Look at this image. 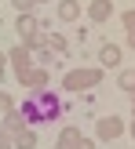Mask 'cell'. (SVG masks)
I'll return each instance as SVG.
<instances>
[{
  "mask_svg": "<svg viewBox=\"0 0 135 149\" xmlns=\"http://www.w3.org/2000/svg\"><path fill=\"white\" fill-rule=\"evenodd\" d=\"M121 87H124V91H135V73H124V77H121Z\"/></svg>",
  "mask_w": 135,
  "mask_h": 149,
  "instance_id": "13",
  "label": "cell"
},
{
  "mask_svg": "<svg viewBox=\"0 0 135 149\" xmlns=\"http://www.w3.org/2000/svg\"><path fill=\"white\" fill-rule=\"evenodd\" d=\"M121 127H124V124L117 120V116H102V120H99V138H102V142H110V138L121 135Z\"/></svg>",
  "mask_w": 135,
  "mask_h": 149,
  "instance_id": "3",
  "label": "cell"
},
{
  "mask_svg": "<svg viewBox=\"0 0 135 149\" xmlns=\"http://www.w3.org/2000/svg\"><path fill=\"white\" fill-rule=\"evenodd\" d=\"M131 135H135V127H131Z\"/></svg>",
  "mask_w": 135,
  "mask_h": 149,
  "instance_id": "20",
  "label": "cell"
},
{
  "mask_svg": "<svg viewBox=\"0 0 135 149\" xmlns=\"http://www.w3.org/2000/svg\"><path fill=\"white\" fill-rule=\"evenodd\" d=\"M11 142H15V135H7V131H0V149H11Z\"/></svg>",
  "mask_w": 135,
  "mask_h": 149,
  "instance_id": "16",
  "label": "cell"
},
{
  "mask_svg": "<svg viewBox=\"0 0 135 149\" xmlns=\"http://www.w3.org/2000/svg\"><path fill=\"white\" fill-rule=\"evenodd\" d=\"M33 33H37V22L29 18V15H22V18H18V36H26V40L33 44Z\"/></svg>",
  "mask_w": 135,
  "mask_h": 149,
  "instance_id": "11",
  "label": "cell"
},
{
  "mask_svg": "<svg viewBox=\"0 0 135 149\" xmlns=\"http://www.w3.org/2000/svg\"><path fill=\"white\" fill-rule=\"evenodd\" d=\"M11 65H15V73H26V65H29V47H15L11 51Z\"/></svg>",
  "mask_w": 135,
  "mask_h": 149,
  "instance_id": "8",
  "label": "cell"
},
{
  "mask_svg": "<svg viewBox=\"0 0 135 149\" xmlns=\"http://www.w3.org/2000/svg\"><path fill=\"white\" fill-rule=\"evenodd\" d=\"M11 109H15V102H11V98H7V95H4V91H0V113H11Z\"/></svg>",
  "mask_w": 135,
  "mask_h": 149,
  "instance_id": "14",
  "label": "cell"
},
{
  "mask_svg": "<svg viewBox=\"0 0 135 149\" xmlns=\"http://www.w3.org/2000/svg\"><path fill=\"white\" fill-rule=\"evenodd\" d=\"M58 113H62V102H58L51 91H40V95H33V98H26V102H22V116H26V124L55 120Z\"/></svg>",
  "mask_w": 135,
  "mask_h": 149,
  "instance_id": "1",
  "label": "cell"
},
{
  "mask_svg": "<svg viewBox=\"0 0 135 149\" xmlns=\"http://www.w3.org/2000/svg\"><path fill=\"white\" fill-rule=\"evenodd\" d=\"M99 62H102V65H117V62H121V51H117L113 44H102V51H99Z\"/></svg>",
  "mask_w": 135,
  "mask_h": 149,
  "instance_id": "10",
  "label": "cell"
},
{
  "mask_svg": "<svg viewBox=\"0 0 135 149\" xmlns=\"http://www.w3.org/2000/svg\"><path fill=\"white\" fill-rule=\"evenodd\" d=\"M4 131H7V135H18V131H26V116L11 109V113H7V120H4Z\"/></svg>",
  "mask_w": 135,
  "mask_h": 149,
  "instance_id": "7",
  "label": "cell"
},
{
  "mask_svg": "<svg viewBox=\"0 0 135 149\" xmlns=\"http://www.w3.org/2000/svg\"><path fill=\"white\" fill-rule=\"evenodd\" d=\"M18 80H22V84H29V87H40V84H48V73H44V69H26Z\"/></svg>",
  "mask_w": 135,
  "mask_h": 149,
  "instance_id": "9",
  "label": "cell"
},
{
  "mask_svg": "<svg viewBox=\"0 0 135 149\" xmlns=\"http://www.w3.org/2000/svg\"><path fill=\"white\" fill-rule=\"evenodd\" d=\"M124 26H128V33H135V7H131V11H124Z\"/></svg>",
  "mask_w": 135,
  "mask_h": 149,
  "instance_id": "15",
  "label": "cell"
},
{
  "mask_svg": "<svg viewBox=\"0 0 135 149\" xmlns=\"http://www.w3.org/2000/svg\"><path fill=\"white\" fill-rule=\"evenodd\" d=\"M88 15H91L95 22H106L110 15H113V4H110V0H91V7H88Z\"/></svg>",
  "mask_w": 135,
  "mask_h": 149,
  "instance_id": "5",
  "label": "cell"
},
{
  "mask_svg": "<svg viewBox=\"0 0 135 149\" xmlns=\"http://www.w3.org/2000/svg\"><path fill=\"white\" fill-rule=\"evenodd\" d=\"M0 77H4V55H0Z\"/></svg>",
  "mask_w": 135,
  "mask_h": 149,
  "instance_id": "19",
  "label": "cell"
},
{
  "mask_svg": "<svg viewBox=\"0 0 135 149\" xmlns=\"http://www.w3.org/2000/svg\"><path fill=\"white\" fill-rule=\"evenodd\" d=\"M128 44H131V47H135V33H128Z\"/></svg>",
  "mask_w": 135,
  "mask_h": 149,
  "instance_id": "18",
  "label": "cell"
},
{
  "mask_svg": "<svg viewBox=\"0 0 135 149\" xmlns=\"http://www.w3.org/2000/svg\"><path fill=\"white\" fill-rule=\"evenodd\" d=\"M58 18L62 22H77L80 18V4L77 0H62V4H58Z\"/></svg>",
  "mask_w": 135,
  "mask_h": 149,
  "instance_id": "6",
  "label": "cell"
},
{
  "mask_svg": "<svg viewBox=\"0 0 135 149\" xmlns=\"http://www.w3.org/2000/svg\"><path fill=\"white\" fill-rule=\"evenodd\" d=\"M99 80H102L99 69H73L62 84H66V91H88V87H95Z\"/></svg>",
  "mask_w": 135,
  "mask_h": 149,
  "instance_id": "2",
  "label": "cell"
},
{
  "mask_svg": "<svg viewBox=\"0 0 135 149\" xmlns=\"http://www.w3.org/2000/svg\"><path fill=\"white\" fill-rule=\"evenodd\" d=\"M37 0H15V7H22V11H26V7H33Z\"/></svg>",
  "mask_w": 135,
  "mask_h": 149,
  "instance_id": "17",
  "label": "cell"
},
{
  "mask_svg": "<svg viewBox=\"0 0 135 149\" xmlns=\"http://www.w3.org/2000/svg\"><path fill=\"white\" fill-rule=\"evenodd\" d=\"M15 146H18V149H33L37 146V135H33V131H18V135H15Z\"/></svg>",
  "mask_w": 135,
  "mask_h": 149,
  "instance_id": "12",
  "label": "cell"
},
{
  "mask_svg": "<svg viewBox=\"0 0 135 149\" xmlns=\"http://www.w3.org/2000/svg\"><path fill=\"white\" fill-rule=\"evenodd\" d=\"M58 149H88V146L80 142V135H77V127H66L62 135H58Z\"/></svg>",
  "mask_w": 135,
  "mask_h": 149,
  "instance_id": "4",
  "label": "cell"
}]
</instances>
